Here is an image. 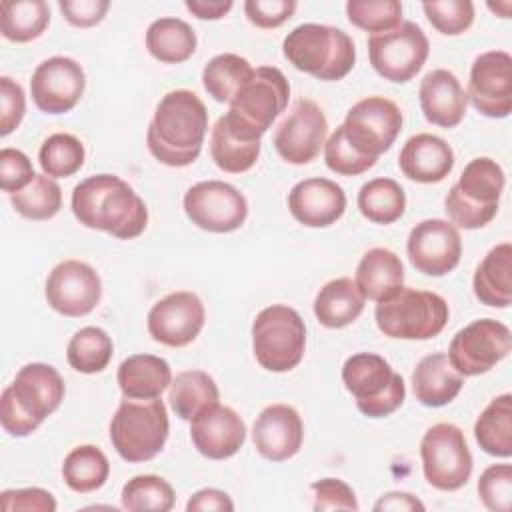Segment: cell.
Masks as SVG:
<instances>
[{
  "label": "cell",
  "instance_id": "obj_1",
  "mask_svg": "<svg viewBox=\"0 0 512 512\" xmlns=\"http://www.w3.org/2000/svg\"><path fill=\"white\" fill-rule=\"evenodd\" d=\"M72 214L92 230L118 240L138 238L148 224V208L134 188L114 174H94L72 190Z\"/></svg>",
  "mask_w": 512,
  "mask_h": 512
},
{
  "label": "cell",
  "instance_id": "obj_31",
  "mask_svg": "<svg viewBox=\"0 0 512 512\" xmlns=\"http://www.w3.org/2000/svg\"><path fill=\"white\" fill-rule=\"evenodd\" d=\"M364 300L352 278H336L316 294L314 316L326 328H344L362 314Z\"/></svg>",
  "mask_w": 512,
  "mask_h": 512
},
{
  "label": "cell",
  "instance_id": "obj_37",
  "mask_svg": "<svg viewBox=\"0 0 512 512\" xmlns=\"http://www.w3.org/2000/svg\"><path fill=\"white\" fill-rule=\"evenodd\" d=\"M110 474V462L106 454L94 444H82L72 448L62 464V478L74 492L88 494L102 488Z\"/></svg>",
  "mask_w": 512,
  "mask_h": 512
},
{
  "label": "cell",
  "instance_id": "obj_20",
  "mask_svg": "<svg viewBox=\"0 0 512 512\" xmlns=\"http://www.w3.org/2000/svg\"><path fill=\"white\" fill-rule=\"evenodd\" d=\"M206 320L202 300L188 290L170 292L148 312L150 336L170 348H182L196 340Z\"/></svg>",
  "mask_w": 512,
  "mask_h": 512
},
{
  "label": "cell",
  "instance_id": "obj_33",
  "mask_svg": "<svg viewBox=\"0 0 512 512\" xmlns=\"http://www.w3.org/2000/svg\"><path fill=\"white\" fill-rule=\"evenodd\" d=\"M474 438L490 456H512V396L508 392L492 398L476 418Z\"/></svg>",
  "mask_w": 512,
  "mask_h": 512
},
{
  "label": "cell",
  "instance_id": "obj_15",
  "mask_svg": "<svg viewBox=\"0 0 512 512\" xmlns=\"http://www.w3.org/2000/svg\"><path fill=\"white\" fill-rule=\"evenodd\" d=\"M328 120L310 98H298L274 130V148L288 164H308L326 144Z\"/></svg>",
  "mask_w": 512,
  "mask_h": 512
},
{
  "label": "cell",
  "instance_id": "obj_8",
  "mask_svg": "<svg viewBox=\"0 0 512 512\" xmlns=\"http://www.w3.org/2000/svg\"><path fill=\"white\" fill-rule=\"evenodd\" d=\"M306 350V324L302 316L286 306L262 308L252 322V352L256 362L268 372H290Z\"/></svg>",
  "mask_w": 512,
  "mask_h": 512
},
{
  "label": "cell",
  "instance_id": "obj_54",
  "mask_svg": "<svg viewBox=\"0 0 512 512\" xmlns=\"http://www.w3.org/2000/svg\"><path fill=\"white\" fill-rule=\"evenodd\" d=\"M58 8L68 24L76 28H90L104 20L110 2L108 0H60Z\"/></svg>",
  "mask_w": 512,
  "mask_h": 512
},
{
  "label": "cell",
  "instance_id": "obj_47",
  "mask_svg": "<svg viewBox=\"0 0 512 512\" xmlns=\"http://www.w3.org/2000/svg\"><path fill=\"white\" fill-rule=\"evenodd\" d=\"M478 496L492 512H508L512 506V466L492 464L478 480Z\"/></svg>",
  "mask_w": 512,
  "mask_h": 512
},
{
  "label": "cell",
  "instance_id": "obj_3",
  "mask_svg": "<svg viewBox=\"0 0 512 512\" xmlns=\"http://www.w3.org/2000/svg\"><path fill=\"white\" fill-rule=\"evenodd\" d=\"M282 52L296 70L324 82L342 80L356 62V46L342 28L314 22L288 32Z\"/></svg>",
  "mask_w": 512,
  "mask_h": 512
},
{
  "label": "cell",
  "instance_id": "obj_4",
  "mask_svg": "<svg viewBox=\"0 0 512 512\" xmlns=\"http://www.w3.org/2000/svg\"><path fill=\"white\" fill-rule=\"evenodd\" d=\"M290 84L280 68L260 66L228 102L224 114L228 130L244 142H260L272 122L286 110Z\"/></svg>",
  "mask_w": 512,
  "mask_h": 512
},
{
  "label": "cell",
  "instance_id": "obj_35",
  "mask_svg": "<svg viewBox=\"0 0 512 512\" xmlns=\"http://www.w3.org/2000/svg\"><path fill=\"white\" fill-rule=\"evenodd\" d=\"M50 24V10L44 0H4L0 6V30L10 42H32Z\"/></svg>",
  "mask_w": 512,
  "mask_h": 512
},
{
  "label": "cell",
  "instance_id": "obj_53",
  "mask_svg": "<svg viewBox=\"0 0 512 512\" xmlns=\"http://www.w3.org/2000/svg\"><path fill=\"white\" fill-rule=\"evenodd\" d=\"M0 424H2L4 432H8L10 436L24 438V436L32 434L42 422H38L30 414H26L20 408V404L16 402L10 386H6L0 396Z\"/></svg>",
  "mask_w": 512,
  "mask_h": 512
},
{
  "label": "cell",
  "instance_id": "obj_43",
  "mask_svg": "<svg viewBox=\"0 0 512 512\" xmlns=\"http://www.w3.org/2000/svg\"><path fill=\"white\" fill-rule=\"evenodd\" d=\"M86 158L84 144L68 132L48 136L38 152L42 172L50 178H68L76 174Z\"/></svg>",
  "mask_w": 512,
  "mask_h": 512
},
{
  "label": "cell",
  "instance_id": "obj_10",
  "mask_svg": "<svg viewBox=\"0 0 512 512\" xmlns=\"http://www.w3.org/2000/svg\"><path fill=\"white\" fill-rule=\"evenodd\" d=\"M422 472L430 486L442 492L460 490L472 474V454L464 432L450 422L430 426L420 442Z\"/></svg>",
  "mask_w": 512,
  "mask_h": 512
},
{
  "label": "cell",
  "instance_id": "obj_55",
  "mask_svg": "<svg viewBox=\"0 0 512 512\" xmlns=\"http://www.w3.org/2000/svg\"><path fill=\"white\" fill-rule=\"evenodd\" d=\"M186 510L188 512H210V510H216V512H232L234 510V502L232 498L224 492V490H218V488H202L198 492H194L190 496V500L186 502Z\"/></svg>",
  "mask_w": 512,
  "mask_h": 512
},
{
  "label": "cell",
  "instance_id": "obj_39",
  "mask_svg": "<svg viewBox=\"0 0 512 512\" xmlns=\"http://www.w3.org/2000/svg\"><path fill=\"white\" fill-rule=\"evenodd\" d=\"M114 354L112 338L106 330L98 326L80 328L68 342L66 360L68 364L82 374L102 372Z\"/></svg>",
  "mask_w": 512,
  "mask_h": 512
},
{
  "label": "cell",
  "instance_id": "obj_29",
  "mask_svg": "<svg viewBox=\"0 0 512 512\" xmlns=\"http://www.w3.org/2000/svg\"><path fill=\"white\" fill-rule=\"evenodd\" d=\"M360 294L368 300L380 302L402 288L404 266L396 252L388 248H370L356 266L354 278Z\"/></svg>",
  "mask_w": 512,
  "mask_h": 512
},
{
  "label": "cell",
  "instance_id": "obj_52",
  "mask_svg": "<svg viewBox=\"0 0 512 512\" xmlns=\"http://www.w3.org/2000/svg\"><path fill=\"white\" fill-rule=\"evenodd\" d=\"M0 506L4 512H54L56 500L44 488H14L0 494Z\"/></svg>",
  "mask_w": 512,
  "mask_h": 512
},
{
  "label": "cell",
  "instance_id": "obj_6",
  "mask_svg": "<svg viewBox=\"0 0 512 512\" xmlns=\"http://www.w3.org/2000/svg\"><path fill=\"white\" fill-rule=\"evenodd\" d=\"M448 316V304L440 294L406 286L380 300L374 310L378 330L398 340H430L444 330Z\"/></svg>",
  "mask_w": 512,
  "mask_h": 512
},
{
  "label": "cell",
  "instance_id": "obj_14",
  "mask_svg": "<svg viewBox=\"0 0 512 512\" xmlns=\"http://www.w3.org/2000/svg\"><path fill=\"white\" fill-rule=\"evenodd\" d=\"M182 204L194 226L214 234L238 230L248 216L244 194L222 180H202L190 186Z\"/></svg>",
  "mask_w": 512,
  "mask_h": 512
},
{
  "label": "cell",
  "instance_id": "obj_56",
  "mask_svg": "<svg viewBox=\"0 0 512 512\" xmlns=\"http://www.w3.org/2000/svg\"><path fill=\"white\" fill-rule=\"evenodd\" d=\"M186 10L192 12L200 20H220L226 16L234 2L232 0H186Z\"/></svg>",
  "mask_w": 512,
  "mask_h": 512
},
{
  "label": "cell",
  "instance_id": "obj_27",
  "mask_svg": "<svg viewBox=\"0 0 512 512\" xmlns=\"http://www.w3.org/2000/svg\"><path fill=\"white\" fill-rule=\"evenodd\" d=\"M410 380L416 400L428 408L450 404L464 386V376L454 370L444 352L424 356L412 370Z\"/></svg>",
  "mask_w": 512,
  "mask_h": 512
},
{
  "label": "cell",
  "instance_id": "obj_25",
  "mask_svg": "<svg viewBox=\"0 0 512 512\" xmlns=\"http://www.w3.org/2000/svg\"><path fill=\"white\" fill-rule=\"evenodd\" d=\"M418 98L424 118L442 128L458 126L468 106V96L458 76L446 68L430 70L422 78Z\"/></svg>",
  "mask_w": 512,
  "mask_h": 512
},
{
  "label": "cell",
  "instance_id": "obj_42",
  "mask_svg": "<svg viewBox=\"0 0 512 512\" xmlns=\"http://www.w3.org/2000/svg\"><path fill=\"white\" fill-rule=\"evenodd\" d=\"M120 500L122 508L130 512H168L174 508L176 494L162 476L138 474L124 484Z\"/></svg>",
  "mask_w": 512,
  "mask_h": 512
},
{
  "label": "cell",
  "instance_id": "obj_48",
  "mask_svg": "<svg viewBox=\"0 0 512 512\" xmlns=\"http://www.w3.org/2000/svg\"><path fill=\"white\" fill-rule=\"evenodd\" d=\"M34 168L30 158L18 148L0 150V188L14 194L26 188L34 180Z\"/></svg>",
  "mask_w": 512,
  "mask_h": 512
},
{
  "label": "cell",
  "instance_id": "obj_12",
  "mask_svg": "<svg viewBox=\"0 0 512 512\" xmlns=\"http://www.w3.org/2000/svg\"><path fill=\"white\" fill-rule=\"evenodd\" d=\"M344 136L352 148L368 158H376L392 148L402 130L400 108L384 96L358 100L344 118Z\"/></svg>",
  "mask_w": 512,
  "mask_h": 512
},
{
  "label": "cell",
  "instance_id": "obj_34",
  "mask_svg": "<svg viewBox=\"0 0 512 512\" xmlns=\"http://www.w3.org/2000/svg\"><path fill=\"white\" fill-rule=\"evenodd\" d=\"M220 398L214 378L204 370H184L170 382L168 402L178 418L192 420Z\"/></svg>",
  "mask_w": 512,
  "mask_h": 512
},
{
  "label": "cell",
  "instance_id": "obj_16",
  "mask_svg": "<svg viewBox=\"0 0 512 512\" xmlns=\"http://www.w3.org/2000/svg\"><path fill=\"white\" fill-rule=\"evenodd\" d=\"M44 296L54 312L68 318H80L98 306L102 282L90 264L70 258L58 262L50 270Z\"/></svg>",
  "mask_w": 512,
  "mask_h": 512
},
{
  "label": "cell",
  "instance_id": "obj_13",
  "mask_svg": "<svg viewBox=\"0 0 512 512\" xmlns=\"http://www.w3.org/2000/svg\"><path fill=\"white\" fill-rule=\"evenodd\" d=\"M512 334L494 318H480L458 330L448 348V360L462 376H478L492 370L508 356Z\"/></svg>",
  "mask_w": 512,
  "mask_h": 512
},
{
  "label": "cell",
  "instance_id": "obj_51",
  "mask_svg": "<svg viewBox=\"0 0 512 512\" xmlns=\"http://www.w3.org/2000/svg\"><path fill=\"white\" fill-rule=\"evenodd\" d=\"M298 4L294 0H246V18L258 28H278L290 20Z\"/></svg>",
  "mask_w": 512,
  "mask_h": 512
},
{
  "label": "cell",
  "instance_id": "obj_26",
  "mask_svg": "<svg viewBox=\"0 0 512 512\" xmlns=\"http://www.w3.org/2000/svg\"><path fill=\"white\" fill-rule=\"evenodd\" d=\"M398 166L402 174L420 184L442 182L454 168V150L450 144L428 132L410 136L400 154Z\"/></svg>",
  "mask_w": 512,
  "mask_h": 512
},
{
  "label": "cell",
  "instance_id": "obj_44",
  "mask_svg": "<svg viewBox=\"0 0 512 512\" xmlns=\"http://www.w3.org/2000/svg\"><path fill=\"white\" fill-rule=\"evenodd\" d=\"M346 16L356 28L382 34L402 24V4L398 0H350Z\"/></svg>",
  "mask_w": 512,
  "mask_h": 512
},
{
  "label": "cell",
  "instance_id": "obj_23",
  "mask_svg": "<svg viewBox=\"0 0 512 512\" xmlns=\"http://www.w3.org/2000/svg\"><path fill=\"white\" fill-rule=\"evenodd\" d=\"M288 210L308 228H326L342 218L346 194L340 184L328 178H306L288 192Z\"/></svg>",
  "mask_w": 512,
  "mask_h": 512
},
{
  "label": "cell",
  "instance_id": "obj_49",
  "mask_svg": "<svg viewBox=\"0 0 512 512\" xmlns=\"http://www.w3.org/2000/svg\"><path fill=\"white\" fill-rule=\"evenodd\" d=\"M314 494L312 510H358L354 490L340 478H322L310 486Z\"/></svg>",
  "mask_w": 512,
  "mask_h": 512
},
{
  "label": "cell",
  "instance_id": "obj_45",
  "mask_svg": "<svg viewBox=\"0 0 512 512\" xmlns=\"http://www.w3.org/2000/svg\"><path fill=\"white\" fill-rule=\"evenodd\" d=\"M422 10L428 22L444 36H458L474 22V4L470 0L424 2Z\"/></svg>",
  "mask_w": 512,
  "mask_h": 512
},
{
  "label": "cell",
  "instance_id": "obj_22",
  "mask_svg": "<svg viewBox=\"0 0 512 512\" xmlns=\"http://www.w3.org/2000/svg\"><path fill=\"white\" fill-rule=\"evenodd\" d=\"M304 424L300 414L288 404L266 406L252 426L256 452L270 462H284L302 448Z\"/></svg>",
  "mask_w": 512,
  "mask_h": 512
},
{
  "label": "cell",
  "instance_id": "obj_50",
  "mask_svg": "<svg viewBox=\"0 0 512 512\" xmlns=\"http://www.w3.org/2000/svg\"><path fill=\"white\" fill-rule=\"evenodd\" d=\"M26 112V96L22 86L10 76L0 78V136L14 132Z\"/></svg>",
  "mask_w": 512,
  "mask_h": 512
},
{
  "label": "cell",
  "instance_id": "obj_7",
  "mask_svg": "<svg viewBox=\"0 0 512 512\" xmlns=\"http://www.w3.org/2000/svg\"><path fill=\"white\" fill-rule=\"evenodd\" d=\"M168 412L162 400L126 398L110 420V442L126 462H148L166 444Z\"/></svg>",
  "mask_w": 512,
  "mask_h": 512
},
{
  "label": "cell",
  "instance_id": "obj_40",
  "mask_svg": "<svg viewBox=\"0 0 512 512\" xmlns=\"http://www.w3.org/2000/svg\"><path fill=\"white\" fill-rule=\"evenodd\" d=\"M210 156L220 170L230 174H242L256 164L260 156V142H244L236 138L228 130L224 116H220L212 126Z\"/></svg>",
  "mask_w": 512,
  "mask_h": 512
},
{
  "label": "cell",
  "instance_id": "obj_17",
  "mask_svg": "<svg viewBox=\"0 0 512 512\" xmlns=\"http://www.w3.org/2000/svg\"><path fill=\"white\" fill-rule=\"evenodd\" d=\"M468 100L488 118H506L512 112V56L488 50L476 56L470 68Z\"/></svg>",
  "mask_w": 512,
  "mask_h": 512
},
{
  "label": "cell",
  "instance_id": "obj_2",
  "mask_svg": "<svg viewBox=\"0 0 512 512\" xmlns=\"http://www.w3.org/2000/svg\"><path fill=\"white\" fill-rule=\"evenodd\" d=\"M208 132V110L192 90L164 94L146 132L150 154L166 166H190L202 152Z\"/></svg>",
  "mask_w": 512,
  "mask_h": 512
},
{
  "label": "cell",
  "instance_id": "obj_18",
  "mask_svg": "<svg viewBox=\"0 0 512 512\" xmlns=\"http://www.w3.org/2000/svg\"><path fill=\"white\" fill-rule=\"evenodd\" d=\"M406 252L418 272L426 276H444L460 262V232L452 222L442 218L422 220L410 230Z\"/></svg>",
  "mask_w": 512,
  "mask_h": 512
},
{
  "label": "cell",
  "instance_id": "obj_5",
  "mask_svg": "<svg viewBox=\"0 0 512 512\" xmlns=\"http://www.w3.org/2000/svg\"><path fill=\"white\" fill-rule=\"evenodd\" d=\"M504 184V170L496 160L488 156L470 160L444 198V210L450 222L464 230L490 224L498 214Z\"/></svg>",
  "mask_w": 512,
  "mask_h": 512
},
{
  "label": "cell",
  "instance_id": "obj_41",
  "mask_svg": "<svg viewBox=\"0 0 512 512\" xmlns=\"http://www.w3.org/2000/svg\"><path fill=\"white\" fill-rule=\"evenodd\" d=\"M10 204L28 220H50L62 208V188L54 178L36 174L26 188L10 194Z\"/></svg>",
  "mask_w": 512,
  "mask_h": 512
},
{
  "label": "cell",
  "instance_id": "obj_32",
  "mask_svg": "<svg viewBox=\"0 0 512 512\" xmlns=\"http://www.w3.org/2000/svg\"><path fill=\"white\" fill-rule=\"evenodd\" d=\"M196 32L180 18L164 16L146 30V48L152 58L164 64L186 62L196 52Z\"/></svg>",
  "mask_w": 512,
  "mask_h": 512
},
{
  "label": "cell",
  "instance_id": "obj_46",
  "mask_svg": "<svg viewBox=\"0 0 512 512\" xmlns=\"http://www.w3.org/2000/svg\"><path fill=\"white\" fill-rule=\"evenodd\" d=\"M324 162H326L328 170H332L340 176H358V174L370 170L376 164V158L358 154L352 148V144L346 140L344 128L340 124L324 144Z\"/></svg>",
  "mask_w": 512,
  "mask_h": 512
},
{
  "label": "cell",
  "instance_id": "obj_9",
  "mask_svg": "<svg viewBox=\"0 0 512 512\" xmlns=\"http://www.w3.org/2000/svg\"><path fill=\"white\" fill-rule=\"evenodd\" d=\"M342 382L354 396L356 408L368 418L390 416L406 398L404 378L374 352L352 354L342 366Z\"/></svg>",
  "mask_w": 512,
  "mask_h": 512
},
{
  "label": "cell",
  "instance_id": "obj_28",
  "mask_svg": "<svg viewBox=\"0 0 512 512\" xmlns=\"http://www.w3.org/2000/svg\"><path fill=\"white\" fill-rule=\"evenodd\" d=\"M118 386L124 398L152 400L172 382L170 364L154 354H132L120 362L116 372Z\"/></svg>",
  "mask_w": 512,
  "mask_h": 512
},
{
  "label": "cell",
  "instance_id": "obj_24",
  "mask_svg": "<svg viewBox=\"0 0 512 512\" xmlns=\"http://www.w3.org/2000/svg\"><path fill=\"white\" fill-rule=\"evenodd\" d=\"M8 386L20 408L38 422L56 412L66 394L60 372L44 362L24 364Z\"/></svg>",
  "mask_w": 512,
  "mask_h": 512
},
{
  "label": "cell",
  "instance_id": "obj_30",
  "mask_svg": "<svg viewBox=\"0 0 512 512\" xmlns=\"http://www.w3.org/2000/svg\"><path fill=\"white\" fill-rule=\"evenodd\" d=\"M474 296L492 308H506L512 302V244H496L478 264L472 278Z\"/></svg>",
  "mask_w": 512,
  "mask_h": 512
},
{
  "label": "cell",
  "instance_id": "obj_19",
  "mask_svg": "<svg viewBox=\"0 0 512 512\" xmlns=\"http://www.w3.org/2000/svg\"><path fill=\"white\" fill-rule=\"evenodd\" d=\"M86 74L68 56H52L36 66L30 78V94L38 110L46 114L70 112L82 98Z\"/></svg>",
  "mask_w": 512,
  "mask_h": 512
},
{
  "label": "cell",
  "instance_id": "obj_11",
  "mask_svg": "<svg viewBox=\"0 0 512 512\" xmlns=\"http://www.w3.org/2000/svg\"><path fill=\"white\" fill-rule=\"evenodd\" d=\"M430 42L422 28L410 20L398 28L368 38V58L372 68L390 82L404 84L424 66Z\"/></svg>",
  "mask_w": 512,
  "mask_h": 512
},
{
  "label": "cell",
  "instance_id": "obj_36",
  "mask_svg": "<svg viewBox=\"0 0 512 512\" xmlns=\"http://www.w3.org/2000/svg\"><path fill=\"white\" fill-rule=\"evenodd\" d=\"M360 214L374 224H392L402 218L406 210L404 188L392 178H372L362 184L358 192Z\"/></svg>",
  "mask_w": 512,
  "mask_h": 512
},
{
  "label": "cell",
  "instance_id": "obj_57",
  "mask_svg": "<svg viewBox=\"0 0 512 512\" xmlns=\"http://www.w3.org/2000/svg\"><path fill=\"white\" fill-rule=\"evenodd\" d=\"M374 510L382 512V510H392V512H412V510H424V504L408 494V492H386L376 504Z\"/></svg>",
  "mask_w": 512,
  "mask_h": 512
},
{
  "label": "cell",
  "instance_id": "obj_21",
  "mask_svg": "<svg viewBox=\"0 0 512 512\" xmlns=\"http://www.w3.org/2000/svg\"><path fill=\"white\" fill-rule=\"evenodd\" d=\"M190 438L202 456L226 460L244 446L246 424L234 408L216 402L190 420Z\"/></svg>",
  "mask_w": 512,
  "mask_h": 512
},
{
  "label": "cell",
  "instance_id": "obj_38",
  "mask_svg": "<svg viewBox=\"0 0 512 512\" xmlns=\"http://www.w3.org/2000/svg\"><path fill=\"white\" fill-rule=\"evenodd\" d=\"M254 76L252 64L232 52L210 58L202 70L204 90L216 102H230L234 94Z\"/></svg>",
  "mask_w": 512,
  "mask_h": 512
}]
</instances>
